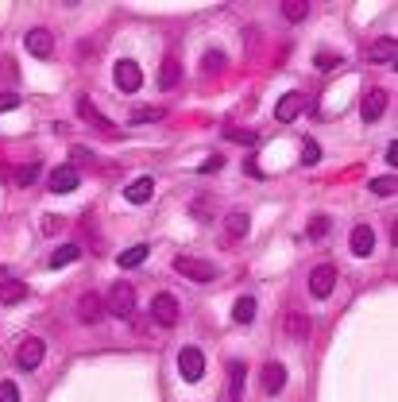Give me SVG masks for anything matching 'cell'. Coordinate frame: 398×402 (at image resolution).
Returning <instances> with one entry per match:
<instances>
[{
  "instance_id": "31",
  "label": "cell",
  "mask_w": 398,
  "mask_h": 402,
  "mask_svg": "<svg viewBox=\"0 0 398 402\" xmlns=\"http://www.w3.org/2000/svg\"><path fill=\"white\" fill-rule=\"evenodd\" d=\"M39 174H43V167H39V163H28V167H20V170H16V182H20V186H31V182H35Z\"/></svg>"
},
{
  "instance_id": "25",
  "label": "cell",
  "mask_w": 398,
  "mask_h": 402,
  "mask_svg": "<svg viewBox=\"0 0 398 402\" xmlns=\"http://www.w3.org/2000/svg\"><path fill=\"white\" fill-rule=\"evenodd\" d=\"M286 329H290L294 341H306V336H310V317L298 310V314H290V325H286Z\"/></svg>"
},
{
  "instance_id": "38",
  "label": "cell",
  "mask_w": 398,
  "mask_h": 402,
  "mask_svg": "<svg viewBox=\"0 0 398 402\" xmlns=\"http://www.w3.org/2000/svg\"><path fill=\"white\" fill-rule=\"evenodd\" d=\"M70 159H81V163H89V159H93V151H89V148H70Z\"/></svg>"
},
{
  "instance_id": "16",
  "label": "cell",
  "mask_w": 398,
  "mask_h": 402,
  "mask_svg": "<svg viewBox=\"0 0 398 402\" xmlns=\"http://www.w3.org/2000/svg\"><path fill=\"white\" fill-rule=\"evenodd\" d=\"M371 248H375V232H371V225H356L352 228V252L356 255H371Z\"/></svg>"
},
{
  "instance_id": "40",
  "label": "cell",
  "mask_w": 398,
  "mask_h": 402,
  "mask_svg": "<svg viewBox=\"0 0 398 402\" xmlns=\"http://www.w3.org/2000/svg\"><path fill=\"white\" fill-rule=\"evenodd\" d=\"M201 170H221V155H209L205 159V167Z\"/></svg>"
},
{
  "instance_id": "1",
  "label": "cell",
  "mask_w": 398,
  "mask_h": 402,
  "mask_svg": "<svg viewBox=\"0 0 398 402\" xmlns=\"http://www.w3.org/2000/svg\"><path fill=\"white\" fill-rule=\"evenodd\" d=\"M105 314L128 321V317L136 314V286L132 283H112V290H108V298H105Z\"/></svg>"
},
{
  "instance_id": "3",
  "label": "cell",
  "mask_w": 398,
  "mask_h": 402,
  "mask_svg": "<svg viewBox=\"0 0 398 402\" xmlns=\"http://www.w3.org/2000/svg\"><path fill=\"white\" fill-rule=\"evenodd\" d=\"M178 314H182V305H178L175 294H155L151 298V317H155V325L170 329V325H178Z\"/></svg>"
},
{
  "instance_id": "19",
  "label": "cell",
  "mask_w": 398,
  "mask_h": 402,
  "mask_svg": "<svg viewBox=\"0 0 398 402\" xmlns=\"http://www.w3.org/2000/svg\"><path fill=\"white\" fill-rule=\"evenodd\" d=\"M255 298L252 294H243V298H236V305H232V321H240V325H252L255 321Z\"/></svg>"
},
{
  "instance_id": "9",
  "label": "cell",
  "mask_w": 398,
  "mask_h": 402,
  "mask_svg": "<svg viewBox=\"0 0 398 402\" xmlns=\"http://www.w3.org/2000/svg\"><path fill=\"white\" fill-rule=\"evenodd\" d=\"M101 317H105V298H101V294H81V302H78V321L81 325H97Z\"/></svg>"
},
{
  "instance_id": "36",
  "label": "cell",
  "mask_w": 398,
  "mask_h": 402,
  "mask_svg": "<svg viewBox=\"0 0 398 402\" xmlns=\"http://www.w3.org/2000/svg\"><path fill=\"white\" fill-rule=\"evenodd\" d=\"M12 108H20V97H16V93H4V97H0V112H12Z\"/></svg>"
},
{
  "instance_id": "33",
  "label": "cell",
  "mask_w": 398,
  "mask_h": 402,
  "mask_svg": "<svg viewBox=\"0 0 398 402\" xmlns=\"http://www.w3.org/2000/svg\"><path fill=\"white\" fill-rule=\"evenodd\" d=\"M395 174H390V178H375V182H371V194H379V197H390V194H395Z\"/></svg>"
},
{
  "instance_id": "20",
  "label": "cell",
  "mask_w": 398,
  "mask_h": 402,
  "mask_svg": "<svg viewBox=\"0 0 398 402\" xmlns=\"http://www.w3.org/2000/svg\"><path fill=\"white\" fill-rule=\"evenodd\" d=\"M178 81H182V66H178V59H166L159 70V89H175Z\"/></svg>"
},
{
  "instance_id": "41",
  "label": "cell",
  "mask_w": 398,
  "mask_h": 402,
  "mask_svg": "<svg viewBox=\"0 0 398 402\" xmlns=\"http://www.w3.org/2000/svg\"><path fill=\"white\" fill-rule=\"evenodd\" d=\"M0 279H4V267H0Z\"/></svg>"
},
{
  "instance_id": "24",
  "label": "cell",
  "mask_w": 398,
  "mask_h": 402,
  "mask_svg": "<svg viewBox=\"0 0 398 402\" xmlns=\"http://www.w3.org/2000/svg\"><path fill=\"white\" fill-rule=\"evenodd\" d=\"M224 139L243 143V148H255V143H259V132H248V128H224Z\"/></svg>"
},
{
  "instance_id": "15",
  "label": "cell",
  "mask_w": 398,
  "mask_h": 402,
  "mask_svg": "<svg viewBox=\"0 0 398 402\" xmlns=\"http://www.w3.org/2000/svg\"><path fill=\"white\" fill-rule=\"evenodd\" d=\"M124 197L132 201V205H143V201H151V197H155V182H151V178H136V182H128Z\"/></svg>"
},
{
  "instance_id": "4",
  "label": "cell",
  "mask_w": 398,
  "mask_h": 402,
  "mask_svg": "<svg viewBox=\"0 0 398 402\" xmlns=\"http://www.w3.org/2000/svg\"><path fill=\"white\" fill-rule=\"evenodd\" d=\"M112 74H117V86L124 89V93H136V89L143 86V70H139L136 59H120L117 66H112Z\"/></svg>"
},
{
  "instance_id": "37",
  "label": "cell",
  "mask_w": 398,
  "mask_h": 402,
  "mask_svg": "<svg viewBox=\"0 0 398 402\" xmlns=\"http://www.w3.org/2000/svg\"><path fill=\"white\" fill-rule=\"evenodd\" d=\"M43 232H47V236L62 232V217H47V221H43Z\"/></svg>"
},
{
  "instance_id": "26",
  "label": "cell",
  "mask_w": 398,
  "mask_h": 402,
  "mask_svg": "<svg viewBox=\"0 0 398 402\" xmlns=\"http://www.w3.org/2000/svg\"><path fill=\"white\" fill-rule=\"evenodd\" d=\"M224 62H228V59H224V50H209V54H201V70H205V74H221Z\"/></svg>"
},
{
  "instance_id": "6",
  "label": "cell",
  "mask_w": 398,
  "mask_h": 402,
  "mask_svg": "<svg viewBox=\"0 0 398 402\" xmlns=\"http://www.w3.org/2000/svg\"><path fill=\"white\" fill-rule=\"evenodd\" d=\"M178 372H182L186 383H197L205 375V352L201 348H182L178 352Z\"/></svg>"
},
{
  "instance_id": "30",
  "label": "cell",
  "mask_w": 398,
  "mask_h": 402,
  "mask_svg": "<svg viewBox=\"0 0 398 402\" xmlns=\"http://www.w3.org/2000/svg\"><path fill=\"white\" fill-rule=\"evenodd\" d=\"M166 108H136L132 112V124H151V120H163Z\"/></svg>"
},
{
  "instance_id": "8",
  "label": "cell",
  "mask_w": 398,
  "mask_h": 402,
  "mask_svg": "<svg viewBox=\"0 0 398 402\" xmlns=\"http://www.w3.org/2000/svg\"><path fill=\"white\" fill-rule=\"evenodd\" d=\"M74 108H78V117L86 120V124H93V128H97V132H112V120H108L105 112H101V108H97V105H93V101L86 97V93H81V97H78V105H74Z\"/></svg>"
},
{
  "instance_id": "21",
  "label": "cell",
  "mask_w": 398,
  "mask_h": 402,
  "mask_svg": "<svg viewBox=\"0 0 398 402\" xmlns=\"http://www.w3.org/2000/svg\"><path fill=\"white\" fill-rule=\"evenodd\" d=\"M147 255H151V248H147V244H132V248H124V252L117 255V263L120 267H139Z\"/></svg>"
},
{
  "instance_id": "27",
  "label": "cell",
  "mask_w": 398,
  "mask_h": 402,
  "mask_svg": "<svg viewBox=\"0 0 398 402\" xmlns=\"http://www.w3.org/2000/svg\"><path fill=\"white\" fill-rule=\"evenodd\" d=\"M228 391H232V399H240V391H243V363L240 360L228 368Z\"/></svg>"
},
{
  "instance_id": "39",
  "label": "cell",
  "mask_w": 398,
  "mask_h": 402,
  "mask_svg": "<svg viewBox=\"0 0 398 402\" xmlns=\"http://www.w3.org/2000/svg\"><path fill=\"white\" fill-rule=\"evenodd\" d=\"M387 163H390V167H398V139H390V148H387Z\"/></svg>"
},
{
  "instance_id": "11",
  "label": "cell",
  "mask_w": 398,
  "mask_h": 402,
  "mask_svg": "<svg viewBox=\"0 0 398 402\" xmlns=\"http://www.w3.org/2000/svg\"><path fill=\"white\" fill-rule=\"evenodd\" d=\"M306 108V97L301 93H282L279 105H275V120H282V124H290V120H298V112Z\"/></svg>"
},
{
  "instance_id": "18",
  "label": "cell",
  "mask_w": 398,
  "mask_h": 402,
  "mask_svg": "<svg viewBox=\"0 0 398 402\" xmlns=\"http://www.w3.org/2000/svg\"><path fill=\"white\" fill-rule=\"evenodd\" d=\"M78 259H81V248H78V244H62V248H54V252H50V271L78 263Z\"/></svg>"
},
{
  "instance_id": "35",
  "label": "cell",
  "mask_w": 398,
  "mask_h": 402,
  "mask_svg": "<svg viewBox=\"0 0 398 402\" xmlns=\"http://www.w3.org/2000/svg\"><path fill=\"white\" fill-rule=\"evenodd\" d=\"M0 402H20V387H16L12 379L0 383Z\"/></svg>"
},
{
  "instance_id": "32",
  "label": "cell",
  "mask_w": 398,
  "mask_h": 402,
  "mask_svg": "<svg viewBox=\"0 0 398 402\" xmlns=\"http://www.w3.org/2000/svg\"><path fill=\"white\" fill-rule=\"evenodd\" d=\"M325 232H329V217H313L310 228H306V236H310V240H325Z\"/></svg>"
},
{
  "instance_id": "7",
  "label": "cell",
  "mask_w": 398,
  "mask_h": 402,
  "mask_svg": "<svg viewBox=\"0 0 398 402\" xmlns=\"http://www.w3.org/2000/svg\"><path fill=\"white\" fill-rule=\"evenodd\" d=\"M43 356H47V344L39 341V336H28V341H20V352H16V363H20L23 372H35L43 363Z\"/></svg>"
},
{
  "instance_id": "17",
  "label": "cell",
  "mask_w": 398,
  "mask_h": 402,
  "mask_svg": "<svg viewBox=\"0 0 398 402\" xmlns=\"http://www.w3.org/2000/svg\"><path fill=\"white\" fill-rule=\"evenodd\" d=\"M28 298V283L23 279H8V283H0V302L4 305H16Z\"/></svg>"
},
{
  "instance_id": "22",
  "label": "cell",
  "mask_w": 398,
  "mask_h": 402,
  "mask_svg": "<svg viewBox=\"0 0 398 402\" xmlns=\"http://www.w3.org/2000/svg\"><path fill=\"white\" fill-rule=\"evenodd\" d=\"M375 62H395V54H398V43L395 39H379V43H371V50H368Z\"/></svg>"
},
{
  "instance_id": "34",
  "label": "cell",
  "mask_w": 398,
  "mask_h": 402,
  "mask_svg": "<svg viewBox=\"0 0 398 402\" xmlns=\"http://www.w3.org/2000/svg\"><path fill=\"white\" fill-rule=\"evenodd\" d=\"M317 70H337L340 66V54H332V50H317Z\"/></svg>"
},
{
  "instance_id": "28",
  "label": "cell",
  "mask_w": 398,
  "mask_h": 402,
  "mask_svg": "<svg viewBox=\"0 0 398 402\" xmlns=\"http://www.w3.org/2000/svg\"><path fill=\"white\" fill-rule=\"evenodd\" d=\"M224 225H228V236H248V228H252L248 225V213H232Z\"/></svg>"
},
{
  "instance_id": "23",
  "label": "cell",
  "mask_w": 398,
  "mask_h": 402,
  "mask_svg": "<svg viewBox=\"0 0 398 402\" xmlns=\"http://www.w3.org/2000/svg\"><path fill=\"white\" fill-rule=\"evenodd\" d=\"M282 16H286L290 23H301L306 16H310V4H306V0H282Z\"/></svg>"
},
{
  "instance_id": "10",
  "label": "cell",
  "mask_w": 398,
  "mask_h": 402,
  "mask_svg": "<svg viewBox=\"0 0 398 402\" xmlns=\"http://www.w3.org/2000/svg\"><path fill=\"white\" fill-rule=\"evenodd\" d=\"M23 43H28V50L35 59H47L50 50H54V35H50L47 28H31L28 35H23Z\"/></svg>"
},
{
  "instance_id": "13",
  "label": "cell",
  "mask_w": 398,
  "mask_h": 402,
  "mask_svg": "<svg viewBox=\"0 0 398 402\" xmlns=\"http://www.w3.org/2000/svg\"><path fill=\"white\" fill-rule=\"evenodd\" d=\"M259 383H263V391L267 394H279L282 387H286V368H282V363H263Z\"/></svg>"
},
{
  "instance_id": "29",
  "label": "cell",
  "mask_w": 398,
  "mask_h": 402,
  "mask_svg": "<svg viewBox=\"0 0 398 402\" xmlns=\"http://www.w3.org/2000/svg\"><path fill=\"white\" fill-rule=\"evenodd\" d=\"M301 163H306V167H317V163H321L317 139H306V143H301Z\"/></svg>"
},
{
  "instance_id": "5",
  "label": "cell",
  "mask_w": 398,
  "mask_h": 402,
  "mask_svg": "<svg viewBox=\"0 0 398 402\" xmlns=\"http://www.w3.org/2000/svg\"><path fill=\"white\" fill-rule=\"evenodd\" d=\"M332 286H337V267L332 263H317L310 271V294L313 298H329Z\"/></svg>"
},
{
  "instance_id": "12",
  "label": "cell",
  "mask_w": 398,
  "mask_h": 402,
  "mask_svg": "<svg viewBox=\"0 0 398 402\" xmlns=\"http://www.w3.org/2000/svg\"><path fill=\"white\" fill-rule=\"evenodd\" d=\"M50 194H70V190H78V170L74 167H54L47 178Z\"/></svg>"
},
{
  "instance_id": "14",
  "label": "cell",
  "mask_w": 398,
  "mask_h": 402,
  "mask_svg": "<svg viewBox=\"0 0 398 402\" xmlns=\"http://www.w3.org/2000/svg\"><path fill=\"white\" fill-rule=\"evenodd\" d=\"M359 112H364V120H379L383 117V112H387V89H371L368 97H364V108H359Z\"/></svg>"
},
{
  "instance_id": "2",
  "label": "cell",
  "mask_w": 398,
  "mask_h": 402,
  "mask_svg": "<svg viewBox=\"0 0 398 402\" xmlns=\"http://www.w3.org/2000/svg\"><path fill=\"white\" fill-rule=\"evenodd\" d=\"M175 271L186 279H194V283H213L217 279V267L209 259H194V255H178L175 259Z\"/></svg>"
}]
</instances>
